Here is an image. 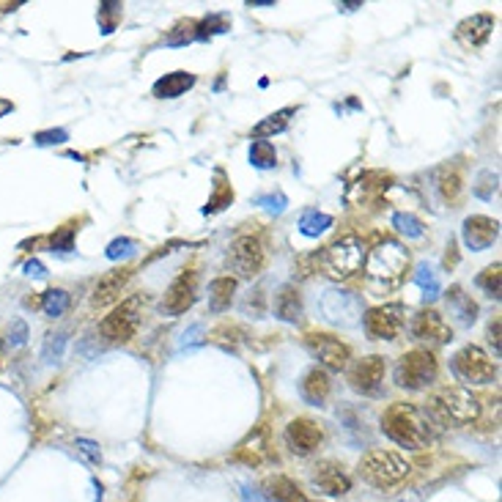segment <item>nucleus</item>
Instances as JSON below:
<instances>
[{
    "label": "nucleus",
    "instance_id": "nucleus-11",
    "mask_svg": "<svg viewBox=\"0 0 502 502\" xmlns=\"http://www.w3.org/2000/svg\"><path fill=\"white\" fill-rule=\"evenodd\" d=\"M365 332L374 341H393L404 327V305H379L365 313Z\"/></svg>",
    "mask_w": 502,
    "mask_h": 502
},
{
    "label": "nucleus",
    "instance_id": "nucleus-42",
    "mask_svg": "<svg viewBox=\"0 0 502 502\" xmlns=\"http://www.w3.org/2000/svg\"><path fill=\"white\" fill-rule=\"evenodd\" d=\"M9 346H22V343L28 341V324L22 322V319H17V322H11V327H9Z\"/></svg>",
    "mask_w": 502,
    "mask_h": 502
},
{
    "label": "nucleus",
    "instance_id": "nucleus-1",
    "mask_svg": "<svg viewBox=\"0 0 502 502\" xmlns=\"http://www.w3.org/2000/svg\"><path fill=\"white\" fill-rule=\"evenodd\" d=\"M381 431L395 445L409 450L429 448L434 439L431 417L423 409H417L414 404H390L381 414Z\"/></svg>",
    "mask_w": 502,
    "mask_h": 502
},
{
    "label": "nucleus",
    "instance_id": "nucleus-2",
    "mask_svg": "<svg viewBox=\"0 0 502 502\" xmlns=\"http://www.w3.org/2000/svg\"><path fill=\"white\" fill-rule=\"evenodd\" d=\"M426 414L442 426H469L481 417V401L464 387H445L429 398Z\"/></svg>",
    "mask_w": 502,
    "mask_h": 502
},
{
    "label": "nucleus",
    "instance_id": "nucleus-46",
    "mask_svg": "<svg viewBox=\"0 0 502 502\" xmlns=\"http://www.w3.org/2000/svg\"><path fill=\"white\" fill-rule=\"evenodd\" d=\"M488 343L494 346V354H500V319L494 316V322L488 324Z\"/></svg>",
    "mask_w": 502,
    "mask_h": 502
},
{
    "label": "nucleus",
    "instance_id": "nucleus-34",
    "mask_svg": "<svg viewBox=\"0 0 502 502\" xmlns=\"http://www.w3.org/2000/svg\"><path fill=\"white\" fill-rule=\"evenodd\" d=\"M393 225L398 233H404V236H409V239H420L426 228H423V222L412 215V212H395L393 215Z\"/></svg>",
    "mask_w": 502,
    "mask_h": 502
},
{
    "label": "nucleus",
    "instance_id": "nucleus-39",
    "mask_svg": "<svg viewBox=\"0 0 502 502\" xmlns=\"http://www.w3.org/2000/svg\"><path fill=\"white\" fill-rule=\"evenodd\" d=\"M252 203H255V206H264V209L272 212V215H280V212L288 206V198L283 195V193H275V195H258Z\"/></svg>",
    "mask_w": 502,
    "mask_h": 502
},
{
    "label": "nucleus",
    "instance_id": "nucleus-19",
    "mask_svg": "<svg viewBox=\"0 0 502 502\" xmlns=\"http://www.w3.org/2000/svg\"><path fill=\"white\" fill-rule=\"evenodd\" d=\"M129 277H132V270H116V272H108L96 288H93V297H91V305L93 307H108L113 305L118 297H121V291L126 288L129 283Z\"/></svg>",
    "mask_w": 502,
    "mask_h": 502
},
{
    "label": "nucleus",
    "instance_id": "nucleus-9",
    "mask_svg": "<svg viewBox=\"0 0 502 502\" xmlns=\"http://www.w3.org/2000/svg\"><path fill=\"white\" fill-rule=\"evenodd\" d=\"M319 310L324 313V319L338 327H354L362 319V302L357 294L346 291V288H327L319 299Z\"/></svg>",
    "mask_w": 502,
    "mask_h": 502
},
{
    "label": "nucleus",
    "instance_id": "nucleus-40",
    "mask_svg": "<svg viewBox=\"0 0 502 502\" xmlns=\"http://www.w3.org/2000/svg\"><path fill=\"white\" fill-rule=\"evenodd\" d=\"M231 200H233V193H231V187H225L222 190V184H217V193H215V198L206 203V215L209 212H220V209H225V206H231Z\"/></svg>",
    "mask_w": 502,
    "mask_h": 502
},
{
    "label": "nucleus",
    "instance_id": "nucleus-35",
    "mask_svg": "<svg viewBox=\"0 0 502 502\" xmlns=\"http://www.w3.org/2000/svg\"><path fill=\"white\" fill-rule=\"evenodd\" d=\"M439 193L445 200H456L461 193V173L456 168H442L439 170Z\"/></svg>",
    "mask_w": 502,
    "mask_h": 502
},
{
    "label": "nucleus",
    "instance_id": "nucleus-5",
    "mask_svg": "<svg viewBox=\"0 0 502 502\" xmlns=\"http://www.w3.org/2000/svg\"><path fill=\"white\" fill-rule=\"evenodd\" d=\"M365 261V247L359 236H341L338 242H332L322 255V267L329 277L335 280H346L354 272L362 270Z\"/></svg>",
    "mask_w": 502,
    "mask_h": 502
},
{
    "label": "nucleus",
    "instance_id": "nucleus-12",
    "mask_svg": "<svg viewBox=\"0 0 502 502\" xmlns=\"http://www.w3.org/2000/svg\"><path fill=\"white\" fill-rule=\"evenodd\" d=\"M305 346L310 349V354L322 362L324 368H329V371H343V368H349L352 352H349V346L341 343L338 338L324 335V332H313V335L305 338Z\"/></svg>",
    "mask_w": 502,
    "mask_h": 502
},
{
    "label": "nucleus",
    "instance_id": "nucleus-32",
    "mask_svg": "<svg viewBox=\"0 0 502 502\" xmlns=\"http://www.w3.org/2000/svg\"><path fill=\"white\" fill-rule=\"evenodd\" d=\"M502 264L500 261H494L491 267H486L481 275H478V286L483 288L488 297H494V299H500V288H502Z\"/></svg>",
    "mask_w": 502,
    "mask_h": 502
},
{
    "label": "nucleus",
    "instance_id": "nucleus-24",
    "mask_svg": "<svg viewBox=\"0 0 502 502\" xmlns=\"http://www.w3.org/2000/svg\"><path fill=\"white\" fill-rule=\"evenodd\" d=\"M275 313L277 319H283L288 324H297L302 319V297L294 286H280V291L275 294Z\"/></svg>",
    "mask_w": 502,
    "mask_h": 502
},
{
    "label": "nucleus",
    "instance_id": "nucleus-8",
    "mask_svg": "<svg viewBox=\"0 0 502 502\" xmlns=\"http://www.w3.org/2000/svg\"><path fill=\"white\" fill-rule=\"evenodd\" d=\"M456 376L469 381V384H488L491 379L497 376V362L486 354L481 346L469 343L464 349H459L453 359H450Z\"/></svg>",
    "mask_w": 502,
    "mask_h": 502
},
{
    "label": "nucleus",
    "instance_id": "nucleus-27",
    "mask_svg": "<svg viewBox=\"0 0 502 502\" xmlns=\"http://www.w3.org/2000/svg\"><path fill=\"white\" fill-rule=\"evenodd\" d=\"M448 305L453 310V316H459V322L464 324V327H469V324L478 319V305L459 286H453L448 291Z\"/></svg>",
    "mask_w": 502,
    "mask_h": 502
},
{
    "label": "nucleus",
    "instance_id": "nucleus-44",
    "mask_svg": "<svg viewBox=\"0 0 502 502\" xmlns=\"http://www.w3.org/2000/svg\"><path fill=\"white\" fill-rule=\"evenodd\" d=\"M63 140H69L66 129H47V132H39L36 135L39 145H55V143H63Z\"/></svg>",
    "mask_w": 502,
    "mask_h": 502
},
{
    "label": "nucleus",
    "instance_id": "nucleus-14",
    "mask_svg": "<svg viewBox=\"0 0 502 502\" xmlns=\"http://www.w3.org/2000/svg\"><path fill=\"white\" fill-rule=\"evenodd\" d=\"M384 374H387V365H384V357L379 354H368V357L357 359L352 368H349V381L352 387L362 395H376L381 381H384Z\"/></svg>",
    "mask_w": 502,
    "mask_h": 502
},
{
    "label": "nucleus",
    "instance_id": "nucleus-38",
    "mask_svg": "<svg viewBox=\"0 0 502 502\" xmlns=\"http://www.w3.org/2000/svg\"><path fill=\"white\" fill-rule=\"evenodd\" d=\"M135 252V242L132 239H113L108 245V250H105V255H108L110 261H118V258H129Z\"/></svg>",
    "mask_w": 502,
    "mask_h": 502
},
{
    "label": "nucleus",
    "instance_id": "nucleus-4",
    "mask_svg": "<svg viewBox=\"0 0 502 502\" xmlns=\"http://www.w3.org/2000/svg\"><path fill=\"white\" fill-rule=\"evenodd\" d=\"M406 264H409V252L404 250L398 242H384L368 255V264H365L368 283L371 286L379 283L384 288L395 286L401 280V275L406 272Z\"/></svg>",
    "mask_w": 502,
    "mask_h": 502
},
{
    "label": "nucleus",
    "instance_id": "nucleus-20",
    "mask_svg": "<svg viewBox=\"0 0 502 502\" xmlns=\"http://www.w3.org/2000/svg\"><path fill=\"white\" fill-rule=\"evenodd\" d=\"M491 31H494V17L491 14H475V17L464 19L459 28H456V39L464 44V47H481L488 41L491 36Z\"/></svg>",
    "mask_w": 502,
    "mask_h": 502
},
{
    "label": "nucleus",
    "instance_id": "nucleus-30",
    "mask_svg": "<svg viewBox=\"0 0 502 502\" xmlns=\"http://www.w3.org/2000/svg\"><path fill=\"white\" fill-rule=\"evenodd\" d=\"M414 283L423 288V297L426 299H436L439 297V277H436V272L431 267L429 261H423V264H417V272H414Z\"/></svg>",
    "mask_w": 502,
    "mask_h": 502
},
{
    "label": "nucleus",
    "instance_id": "nucleus-26",
    "mask_svg": "<svg viewBox=\"0 0 502 502\" xmlns=\"http://www.w3.org/2000/svg\"><path fill=\"white\" fill-rule=\"evenodd\" d=\"M233 291H236V280L233 277H217L209 286V310L212 313H222L231 307Z\"/></svg>",
    "mask_w": 502,
    "mask_h": 502
},
{
    "label": "nucleus",
    "instance_id": "nucleus-28",
    "mask_svg": "<svg viewBox=\"0 0 502 502\" xmlns=\"http://www.w3.org/2000/svg\"><path fill=\"white\" fill-rule=\"evenodd\" d=\"M294 113H297L294 108H283V110H277V113H272V116H267L261 124L252 126V138H270V135H280V132L288 126V121H291V116H294Z\"/></svg>",
    "mask_w": 502,
    "mask_h": 502
},
{
    "label": "nucleus",
    "instance_id": "nucleus-22",
    "mask_svg": "<svg viewBox=\"0 0 502 502\" xmlns=\"http://www.w3.org/2000/svg\"><path fill=\"white\" fill-rule=\"evenodd\" d=\"M332 390V381H329V374L324 371V368H310L302 379V384H299V393L305 398L307 404H313V406H322L324 401H327V395Z\"/></svg>",
    "mask_w": 502,
    "mask_h": 502
},
{
    "label": "nucleus",
    "instance_id": "nucleus-21",
    "mask_svg": "<svg viewBox=\"0 0 502 502\" xmlns=\"http://www.w3.org/2000/svg\"><path fill=\"white\" fill-rule=\"evenodd\" d=\"M313 483L319 486L324 494H332V497H338V494H346V491L352 488V481H349V475L343 472V466L341 464H332V461H324V464L316 466Z\"/></svg>",
    "mask_w": 502,
    "mask_h": 502
},
{
    "label": "nucleus",
    "instance_id": "nucleus-37",
    "mask_svg": "<svg viewBox=\"0 0 502 502\" xmlns=\"http://www.w3.org/2000/svg\"><path fill=\"white\" fill-rule=\"evenodd\" d=\"M497 181H500V176H497L494 170H483V173L478 176V184H475V195L483 198V200L494 198V193H497Z\"/></svg>",
    "mask_w": 502,
    "mask_h": 502
},
{
    "label": "nucleus",
    "instance_id": "nucleus-41",
    "mask_svg": "<svg viewBox=\"0 0 502 502\" xmlns=\"http://www.w3.org/2000/svg\"><path fill=\"white\" fill-rule=\"evenodd\" d=\"M74 247V228H61L53 233V252H69Z\"/></svg>",
    "mask_w": 502,
    "mask_h": 502
},
{
    "label": "nucleus",
    "instance_id": "nucleus-29",
    "mask_svg": "<svg viewBox=\"0 0 502 502\" xmlns=\"http://www.w3.org/2000/svg\"><path fill=\"white\" fill-rule=\"evenodd\" d=\"M250 165L258 170H270L277 165V151L270 140H252L250 145Z\"/></svg>",
    "mask_w": 502,
    "mask_h": 502
},
{
    "label": "nucleus",
    "instance_id": "nucleus-3",
    "mask_svg": "<svg viewBox=\"0 0 502 502\" xmlns=\"http://www.w3.org/2000/svg\"><path fill=\"white\" fill-rule=\"evenodd\" d=\"M359 478L365 483H371L374 488H393L401 481L409 478L412 472V464L395 453V450H368L362 459H359Z\"/></svg>",
    "mask_w": 502,
    "mask_h": 502
},
{
    "label": "nucleus",
    "instance_id": "nucleus-49",
    "mask_svg": "<svg viewBox=\"0 0 502 502\" xmlns=\"http://www.w3.org/2000/svg\"><path fill=\"white\" fill-rule=\"evenodd\" d=\"M198 335H200V327H193L190 332H184V341H181V346H187V343H195Z\"/></svg>",
    "mask_w": 502,
    "mask_h": 502
},
{
    "label": "nucleus",
    "instance_id": "nucleus-18",
    "mask_svg": "<svg viewBox=\"0 0 502 502\" xmlns=\"http://www.w3.org/2000/svg\"><path fill=\"white\" fill-rule=\"evenodd\" d=\"M412 335L417 341L426 343H448L453 338V329H450V324L445 322L442 313H436V310H420L412 319Z\"/></svg>",
    "mask_w": 502,
    "mask_h": 502
},
{
    "label": "nucleus",
    "instance_id": "nucleus-47",
    "mask_svg": "<svg viewBox=\"0 0 502 502\" xmlns=\"http://www.w3.org/2000/svg\"><path fill=\"white\" fill-rule=\"evenodd\" d=\"M242 500L245 502H270L264 497V491H255L250 486H242Z\"/></svg>",
    "mask_w": 502,
    "mask_h": 502
},
{
    "label": "nucleus",
    "instance_id": "nucleus-15",
    "mask_svg": "<svg viewBox=\"0 0 502 502\" xmlns=\"http://www.w3.org/2000/svg\"><path fill=\"white\" fill-rule=\"evenodd\" d=\"M272 456H275V453H272V439H270L267 426H258L255 431H250V434L245 436V442L233 450V461L247 464V466L270 464Z\"/></svg>",
    "mask_w": 502,
    "mask_h": 502
},
{
    "label": "nucleus",
    "instance_id": "nucleus-31",
    "mask_svg": "<svg viewBox=\"0 0 502 502\" xmlns=\"http://www.w3.org/2000/svg\"><path fill=\"white\" fill-rule=\"evenodd\" d=\"M66 307H69V294H66L63 288L47 291L44 299H41V310H44L47 319H61V316L66 313Z\"/></svg>",
    "mask_w": 502,
    "mask_h": 502
},
{
    "label": "nucleus",
    "instance_id": "nucleus-7",
    "mask_svg": "<svg viewBox=\"0 0 502 502\" xmlns=\"http://www.w3.org/2000/svg\"><path fill=\"white\" fill-rule=\"evenodd\" d=\"M140 307H143V297H129L118 307H113L110 316H105L99 324L102 338L110 343L132 341L138 332V324H140Z\"/></svg>",
    "mask_w": 502,
    "mask_h": 502
},
{
    "label": "nucleus",
    "instance_id": "nucleus-36",
    "mask_svg": "<svg viewBox=\"0 0 502 502\" xmlns=\"http://www.w3.org/2000/svg\"><path fill=\"white\" fill-rule=\"evenodd\" d=\"M63 346H66V335L63 332H50L47 341H44V349H41V357L47 362H58L63 357Z\"/></svg>",
    "mask_w": 502,
    "mask_h": 502
},
{
    "label": "nucleus",
    "instance_id": "nucleus-16",
    "mask_svg": "<svg viewBox=\"0 0 502 502\" xmlns=\"http://www.w3.org/2000/svg\"><path fill=\"white\" fill-rule=\"evenodd\" d=\"M286 442L297 456H310V453L324 442V431L316 420H310V417H297V420L288 423Z\"/></svg>",
    "mask_w": 502,
    "mask_h": 502
},
{
    "label": "nucleus",
    "instance_id": "nucleus-45",
    "mask_svg": "<svg viewBox=\"0 0 502 502\" xmlns=\"http://www.w3.org/2000/svg\"><path fill=\"white\" fill-rule=\"evenodd\" d=\"M77 450L88 456L91 464H99V461H102V453H99V445H96V442H88V439H77Z\"/></svg>",
    "mask_w": 502,
    "mask_h": 502
},
{
    "label": "nucleus",
    "instance_id": "nucleus-43",
    "mask_svg": "<svg viewBox=\"0 0 502 502\" xmlns=\"http://www.w3.org/2000/svg\"><path fill=\"white\" fill-rule=\"evenodd\" d=\"M121 14V6H116V3H105L102 9H99V19H102V28H105V34H113V25H116V19Z\"/></svg>",
    "mask_w": 502,
    "mask_h": 502
},
{
    "label": "nucleus",
    "instance_id": "nucleus-6",
    "mask_svg": "<svg viewBox=\"0 0 502 502\" xmlns=\"http://www.w3.org/2000/svg\"><path fill=\"white\" fill-rule=\"evenodd\" d=\"M436 379V359L429 349H412L395 365V384L404 390H426Z\"/></svg>",
    "mask_w": 502,
    "mask_h": 502
},
{
    "label": "nucleus",
    "instance_id": "nucleus-10",
    "mask_svg": "<svg viewBox=\"0 0 502 502\" xmlns=\"http://www.w3.org/2000/svg\"><path fill=\"white\" fill-rule=\"evenodd\" d=\"M264 261H267V252H264L261 239H255V236H239L231 245L228 264H231V270L239 277H255L258 272L264 270Z\"/></svg>",
    "mask_w": 502,
    "mask_h": 502
},
{
    "label": "nucleus",
    "instance_id": "nucleus-17",
    "mask_svg": "<svg viewBox=\"0 0 502 502\" xmlns=\"http://www.w3.org/2000/svg\"><path fill=\"white\" fill-rule=\"evenodd\" d=\"M461 236H464V245L469 250H486V247H491L497 242L500 222L483 215L466 217L464 225H461Z\"/></svg>",
    "mask_w": 502,
    "mask_h": 502
},
{
    "label": "nucleus",
    "instance_id": "nucleus-48",
    "mask_svg": "<svg viewBox=\"0 0 502 502\" xmlns=\"http://www.w3.org/2000/svg\"><path fill=\"white\" fill-rule=\"evenodd\" d=\"M25 275H31V277H47V270L39 264L36 258H34V261H28V264H25Z\"/></svg>",
    "mask_w": 502,
    "mask_h": 502
},
{
    "label": "nucleus",
    "instance_id": "nucleus-13",
    "mask_svg": "<svg viewBox=\"0 0 502 502\" xmlns=\"http://www.w3.org/2000/svg\"><path fill=\"white\" fill-rule=\"evenodd\" d=\"M198 299V275L195 272H181L179 277L168 286L165 299H162V313L168 316H181L190 307L195 305Z\"/></svg>",
    "mask_w": 502,
    "mask_h": 502
},
{
    "label": "nucleus",
    "instance_id": "nucleus-23",
    "mask_svg": "<svg viewBox=\"0 0 502 502\" xmlns=\"http://www.w3.org/2000/svg\"><path fill=\"white\" fill-rule=\"evenodd\" d=\"M264 488H267L264 494H267L270 502H310L305 491L294 483L291 478H286V475H272V478H267Z\"/></svg>",
    "mask_w": 502,
    "mask_h": 502
},
{
    "label": "nucleus",
    "instance_id": "nucleus-25",
    "mask_svg": "<svg viewBox=\"0 0 502 502\" xmlns=\"http://www.w3.org/2000/svg\"><path fill=\"white\" fill-rule=\"evenodd\" d=\"M193 86H195V74L170 72L154 83V96H160V99H176V96H181L184 91H190Z\"/></svg>",
    "mask_w": 502,
    "mask_h": 502
},
{
    "label": "nucleus",
    "instance_id": "nucleus-33",
    "mask_svg": "<svg viewBox=\"0 0 502 502\" xmlns=\"http://www.w3.org/2000/svg\"><path fill=\"white\" fill-rule=\"evenodd\" d=\"M327 228H332V217L322 215V212H305L299 220V231L305 236H322Z\"/></svg>",
    "mask_w": 502,
    "mask_h": 502
}]
</instances>
